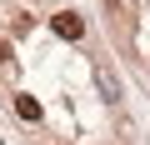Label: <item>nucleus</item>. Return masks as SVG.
<instances>
[{"label": "nucleus", "mask_w": 150, "mask_h": 145, "mask_svg": "<svg viewBox=\"0 0 150 145\" xmlns=\"http://www.w3.org/2000/svg\"><path fill=\"white\" fill-rule=\"evenodd\" d=\"M50 30H55L60 40H85V20L75 15V10H60V15H50Z\"/></svg>", "instance_id": "obj_1"}, {"label": "nucleus", "mask_w": 150, "mask_h": 145, "mask_svg": "<svg viewBox=\"0 0 150 145\" xmlns=\"http://www.w3.org/2000/svg\"><path fill=\"white\" fill-rule=\"evenodd\" d=\"M15 115H20V120H40L45 110H40V100H35V95H15Z\"/></svg>", "instance_id": "obj_2"}, {"label": "nucleus", "mask_w": 150, "mask_h": 145, "mask_svg": "<svg viewBox=\"0 0 150 145\" xmlns=\"http://www.w3.org/2000/svg\"><path fill=\"white\" fill-rule=\"evenodd\" d=\"M95 80H100V95H105V100H115V95H120V85L110 80V70H105V65L95 70Z\"/></svg>", "instance_id": "obj_3"}, {"label": "nucleus", "mask_w": 150, "mask_h": 145, "mask_svg": "<svg viewBox=\"0 0 150 145\" xmlns=\"http://www.w3.org/2000/svg\"><path fill=\"white\" fill-rule=\"evenodd\" d=\"M10 15V35H25L30 30V10H5Z\"/></svg>", "instance_id": "obj_4"}, {"label": "nucleus", "mask_w": 150, "mask_h": 145, "mask_svg": "<svg viewBox=\"0 0 150 145\" xmlns=\"http://www.w3.org/2000/svg\"><path fill=\"white\" fill-rule=\"evenodd\" d=\"M15 65V55H10V40H0V70H10Z\"/></svg>", "instance_id": "obj_5"}, {"label": "nucleus", "mask_w": 150, "mask_h": 145, "mask_svg": "<svg viewBox=\"0 0 150 145\" xmlns=\"http://www.w3.org/2000/svg\"><path fill=\"white\" fill-rule=\"evenodd\" d=\"M110 5H120V0H110Z\"/></svg>", "instance_id": "obj_6"}]
</instances>
